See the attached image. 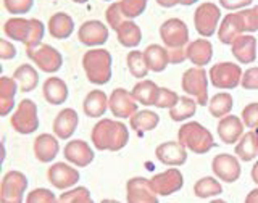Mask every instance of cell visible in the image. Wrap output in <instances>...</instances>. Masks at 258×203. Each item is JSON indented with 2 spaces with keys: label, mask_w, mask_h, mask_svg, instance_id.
<instances>
[{
  "label": "cell",
  "mask_w": 258,
  "mask_h": 203,
  "mask_svg": "<svg viewBox=\"0 0 258 203\" xmlns=\"http://www.w3.org/2000/svg\"><path fill=\"white\" fill-rule=\"evenodd\" d=\"M129 142V131L121 121L100 119L92 129V144L97 150L118 152Z\"/></svg>",
  "instance_id": "cell-1"
},
{
  "label": "cell",
  "mask_w": 258,
  "mask_h": 203,
  "mask_svg": "<svg viewBox=\"0 0 258 203\" xmlns=\"http://www.w3.org/2000/svg\"><path fill=\"white\" fill-rule=\"evenodd\" d=\"M4 32L13 40H18L26 45V48L36 47L42 42L44 37V23L36 18L24 20V18H10L4 24Z\"/></svg>",
  "instance_id": "cell-2"
},
{
  "label": "cell",
  "mask_w": 258,
  "mask_h": 203,
  "mask_svg": "<svg viewBox=\"0 0 258 203\" xmlns=\"http://www.w3.org/2000/svg\"><path fill=\"white\" fill-rule=\"evenodd\" d=\"M87 79L95 86H103L111 79V55L105 48H91L83 56Z\"/></svg>",
  "instance_id": "cell-3"
},
{
  "label": "cell",
  "mask_w": 258,
  "mask_h": 203,
  "mask_svg": "<svg viewBox=\"0 0 258 203\" xmlns=\"http://www.w3.org/2000/svg\"><path fill=\"white\" fill-rule=\"evenodd\" d=\"M177 141L197 155H204L215 147L212 132L197 121H190V123L181 126V129L177 131Z\"/></svg>",
  "instance_id": "cell-4"
},
{
  "label": "cell",
  "mask_w": 258,
  "mask_h": 203,
  "mask_svg": "<svg viewBox=\"0 0 258 203\" xmlns=\"http://www.w3.org/2000/svg\"><path fill=\"white\" fill-rule=\"evenodd\" d=\"M10 124L16 132L20 134H32L39 129V116H37V105L24 99L16 107L13 116L10 119Z\"/></svg>",
  "instance_id": "cell-5"
},
{
  "label": "cell",
  "mask_w": 258,
  "mask_h": 203,
  "mask_svg": "<svg viewBox=\"0 0 258 203\" xmlns=\"http://www.w3.org/2000/svg\"><path fill=\"white\" fill-rule=\"evenodd\" d=\"M160 37L163 40L166 50H179L189 44V29L179 18L166 20L160 28Z\"/></svg>",
  "instance_id": "cell-6"
},
{
  "label": "cell",
  "mask_w": 258,
  "mask_h": 203,
  "mask_svg": "<svg viewBox=\"0 0 258 203\" xmlns=\"http://www.w3.org/2000/svg\"><path fill=\"white\" fill-rule=\"evenodd\" d=\"M26 53L29 56V60L34 61V64L40 71L48 73V75L56 73L63 64L61 53L56 50V48H53L52 45L39 44L36 47L26 48Z\"/></svg>",
  "instance_id": "cell-7"
},
{
  "label": "cell",
  "mask_w": 258,
  "mask_h": 203,
  "mask_svg": "<svg viewBox=\"0 0 258 203\" xmlns=\"http://www.w3.org/2000/svg\"><path fill=\"white\" fill-rule=\"evenodd\" d=\"M182 91L205 107L208 102V79L204 68H189L182 75Z\"/></svg>",
  "instance_id": "cell-8"
},
{
  "label": "cell",
  "mask_w": 258,
  "mask_h": 203,
  "mask_svg": "<svg viewBox=\"0 0 258 203\" xmlns=\"http://www.w3.org/2000/svg\"><path fill=\"white\" fill-rule=\"evenodd\" d=\"M28 189V177L21 171H8L0 184V201L21 203Z\"/></svg>",
  "instance_id": "cell-9"
},
{
  "label": "cell",
  "mask_w": 258,
  "mask_h": 203,
  "mask_svg": "<svg viewBox=\"0 0 258 203\" xmlns=\"http://www.w3.org/2000/svg\"><path fill=\"white\" fill-rule=\"evenodd\" d=\"M242 75L244 73H242L239 64L223 61L212 66V70H210V81L218 89H234L240 84Z\"/></svg>",
  "instance_id": "cell-10"
},
{
  "label": "cell",
  "mask_w": 258,
  "mask_h": 203,
  "mask_svg": "<svg viewBox=\"0 0 258 203\" xmlns=\"http://www.w3.org/2000/svg\"><path fill=\"white\" fill-rule=\"evenodd\" d=\"M220 16H221V10L218 5L212 2L202 4L196 10V15H194V24H196L199 34L204 37L213 36L218 28V23H220Z\"/></svg>",
  "instance_id": "cell-11"
},
{
  "label": "cell",
  "mask_w": 258,
  "mask_h": 203,
  "mask_svg": "<svg viewBox=\"0 0 258 203\" xmlns=\"http://www.w3.org/2000/svg\"><path fill=\"white\" fill-rule=\"evenodd\" d=\"M150 184L158 195L168 197V195H173V193H176L177 190L182 189L184 177H182L179 169L169 168V169H166V171L153 176L150 179Z\"/></svg>",
  "instance_id": "cell-12"
},
{
  "label": "cell",
  "mask_w": 258,
  "mask_h": 203,
  "mask_svg": "<svg viewBox=\"0 0 258 203\" xmlns=\"http://www.w3.org/2000/svg\"><path fill=\"white\" fill-rule=\"evenodd\" d=\"M126 200L129 203H157L158 193L153 190L150 179L133 177L126 184Z\"/></svg>",
  "instance_id": "cell-13"
},
{
  "label": "cell",
  "mask_w": 258,
  "mask_h": 203,
  "mask_svg": "<svg viewBox=\"0 0 258 203\" xmlns=\"http://www.w3.org/2000/svg\"><path fill=\"white\" fill-rule=\"evenodd\" d=\"M137 103L139 102L134 99L133 92H127L126 89H115L108 99L110 111L121 119L131 118L136 111H139L137 110Z\"/></svg>",
  "instance_id": "cell-14"
},
{
  "label": "cell",
  "mask_w": 258,
  "mask_h": 203,
  "mask_svg": "<svg viewBox=\"0 0 258 203\" xmlns=\"http://www.w3.org/2000/svg\"><path fill=\"white\" fill-rule=\"evenodd\" d=\"M48 182H50L55 189L58 190H68L71 187H75L79 181V173L78 169H75L70 165L64 163H55L48 168L47 171Z\"/></svg>",
  "instance_id": "cell-15"
},
{
  "label": "cell",
  "mask_w": 258,
  "mask_h": 203,
  "mask_svg": "<svg viewBox=\"0 0 258 203\" xmlns=\"http://www.w3.org/2000/svg\"><path fill=\"white\" fill-rule=\"evenodd\" d=\"M78 39L87 47H99L108 40V28L99 20L86 21L78 31Z\"/></svg>",
  "instance_id": "cell-16"
},
{
  "label": "cell",
  "mask_w": 258,
  "mask_h": 203,
  "mask_svg": "<svg viewBox=\"0 0 258 203\" xmlns=\"http://www.w3.org/2000/svg\"><path fill=\"white\" fill-rule=\"evenodd\" d=\"M213 173L216 177H220L224 182H236L240 177V165L236 157L229 153H220L213 158Z\"/></svg>",
  "instance_id": "cell-17"
},
{
  "label": "cell",
  "mask_w": 258,
  "mask_h": 203,
  "mask_svg": "<svg viewBox=\"0 0 258 203\" xmlns=\"http://www.w3.org/2000/svg\"><path fill=\"white\" fill-rule=\"evenodd\" d=\"M64 160L70 161L71 165H75L78 168H84L87 165H91L95 155L94 150L91 149V145L84 141H71L64 145L63 150Z\"/></svg>",
  "instance_id": "cell-18"
},
{
  "label": "cell",
  "mask_w": 258,
  "mask_h": 203,
  "mask_svg": "<svg viewBox=\"0 0 258 203\" xmlns=\"http://www.w3.org/2000/svg\"><path fill=\"white\" fill-rule=\"evenodd\" d=\"M155 155L160 163L168 166H182L187 161V149L177 141V142H165L160 144Z\"/></svg>",
  "instance_id": "cell-19"
},
{
  "label": "cell",
  "mask_w": 258,
  "mask_h": 203,
  "mask_svg": "<svg viewBox=\"0 0 258 203\" xmlns=\"http://www.w3.org/2000/svg\"><path fill=\"white\" fill-rule=\"evenodd\" d=\"M244 121L240 118L234 116V115H228L220 119V124H218V136L220 139L228 144L232 145L239 142V139L244 136Z\"/></svg>",
  "instance_id": "cell-20"
},
{
  "label": "cell",
  "mask_w": 258,
  "mask_h": 203,
  "mask_svg": "<svg viewBox=\"0 0 258 203\" xmlns=\"http://www.w3.org/2000/svg\"><path fill=\"white\" fill-rule=\"evenodd\" d=\"M79 124V116L73 108H64L56 115L53 121V134L58 139H70L75 134L76 127Z\"/></svg>",
  "instance_id": "cell-21"
},
{
  "label": "cell",
  "mask_w": 258,
  "mask_h": 203,
  "mask_svg": "<svg viewBox=\"0 0 258 203\" xmlns=\"http://www.w3.org/2000/svg\"><path fill=\"white\" fill-rule=\"evenodd\" d=\"M231 52L239 63H253L256 58V39L253 36H239L231 44Z\"/></svg>",
  "instance_id": "cell-22"
},
{
  "label": "cell",
  "mask_w": 258,
  "mask_h": 203,
  "mask_svg": "<svg viewBox=\"0 0 258 203\" xmlns=\"http://www.w3.org/2000/svg\"><path fill=\"white\" fill-rule=\"evenodd\" d=\"M242 34H244V26H242L239 12L226 15L221 26H220V31H218V39H220V42L226 44V45H231L234 40Z\"/></svg>",
  "instance_id": "cell-23"
},
{
  "label": "cell",
  "mask_w": 258,
  "mask_h": 203,
  "mask_svg": "<svg viewBox=\"0 0 258 203\" xmlns=\"http://www.w3.org/2000/svg\"><path fill=\"white\" fill-rule=\"evenodd\" d=\"M60 145L52 134H40L34 141V155L40 163H50L58 155Z\"/></svg>",
  "instance_id": "cell-24"
},
{
  "label": "cell",
  "mask_w": 258,
  "mask_h": 203,
  "mask_svg": "<svg viewBox=\"0 0 258 203\" xmlns=\"http://www.w3.org/2000/svg\"><path fill=\"white\" fill-rule=\"evenodd\" d=\"M213 56V45L207 39H197L187 45V60L196 66H205Z\"/></svg>",
  "instance_id": "cell-25"
},
{
  "label": "cell",
  "mask_w": 258,
  "mask_h": 203,
  "mask_svg": "<svg viewBox=\"0 0 258 203\" xmlns=\"http://www.w3.org/2000/svg\"><path fill=\"white\" fill-rule=\"evenodd\" d=\"M83 108H84V113L89 118H100L105 115V111L110 108L108 107V97L105 95V92L99 91V89L91 91L86 95Z\"/></svg>",
  "instance_id": "cell-26"
},
{
  "label": "cell",
  "mask_w": 258,
  "mask_h": 203,
  "mask_svg": "<svg viewBox=\"0 0 258 203\" xmlns=\"http://www.w3.org/2000/svg\"><path fill=\"white\" fill-rule=\"evenodd\" d=\"M75 31V21L68 13H55L48 20V32L55 39H68Z\"/></svg>",
  "instance_id": "cell-27"
},
{
  "label": "cell",
  "mask_w": 258,
  "mask_h": 203,
  "mask_svg": "<svg viewBox=\"0 0 258 203\" xmlns=\"http://www.w3.org/2000/svg\"><path fill=\"white\" fill-rule=\"evenodd\" d=\"M44 97L50 105H61L68 99V86L60 78H48L44 83Z\"/></svg>",
  "instance_id": "cell-28"
},
{
  "label": "cell",
  "mask_w": 258,
  "mask_h": 203,
  "mask_svg": "<svg viewBox=\"0 0 258 203\" xmlns=\"http://www.w3.org/2000/svg\"><path fill=\"white\" fill-rule=\"evenodd\" d=\"M18 83L13 78H0V115L7 116L15 107V95L18 91Z\"/></svg>",
  "instance_id": "cell-29"
},
{
  "label": "cell",
  "mask_w": 258,
  "mask_h": 203,
  "mask_svg": "<svg viewBox=\"0 0 258 203\" xmlns=\"http://www.w3.org/2000/svg\"><path fill=\"white\" fill-rule=\"evenodd\" d=\"M116 36H118V42L127 47V48H134L141 44L142 40V31L137 24L131 20H126L119 24V28L116 29Z\"/></svg>",
  "instance_id": "cell-30"
},
{
  "label": "cell",
  "mask_w": 258,
  "mask_h": 203,
  "mask_svg": "<svg viewBox=\"0 0 258 203\" xmlns=\"http://www.w3.org/2000/svg\"><path fill=\"white\" fill-rule=\"evenodd\" d=\"M160 123V116L155 111L152 110H142V111H136L134 115L129 118V126H131L133 131L144 134L147 131L155 129Z\"/></svg>",
  "instance_id": "cell-31"
},
{
  "label": "cell",
  "mask_w": 258,
  "mask_h": 203,
  "mask_svg": "<svg viewBox=\"0 0 258 203\" xmlns=\"http://www.w3.org/2000/svg\"><path fill=\"white\" fill-rule=\"evenodd\" d=\"M144 55H145V60H147L150 71L161 73L166 70L168 63H169L166 47H161L158 44H152L144 50Z\"/></svg>",
  "instance_id": "cell-32"
},
{
  "label": "cell",
  "mask_w": 258,
  "mask_h": 203,
  "mask_svg": "<svg viewBox=\"0 0 258 203\" xmlns=\"http://www.w3.org/2000/svg\"><path fill=\"white\" fill-rule=\"evenodd\" d=\"M13 79L18 83V87L21 92H32L39 84V75L36 68H32L31 64H21L15 70Z\"/></svg>",
  "instance_id": "cell-33"
},
{
  "label": "cell",
  "mask_w": 258,
  "mask_h": 203,
  "mask_svg": "<svg viewBox=\"0 0 258 203\" xmlns=\"http://www.w3.org/2000/svg\"><path fill=\"white\" fill-rule=\"evenodd\" d=\"M236 155L242 161H252L258 155V136L256 132L250 131L239 139L236 145Z\"/></svg>",
  "instance_id": "cell-34"
},
{
  "label": "cell",
  "mask_w": 258,
  "mask_h": 203,
  "mask_svg": "<svg viewBox=\"0 0 258 203\" xmlns=\"http://www.w3.org/2000/svg\"><path fill=\"white\" fill-rule=\"evenodd\" d=\"M158 86L153 83V81H141V83H137L133 89V95L134 99L145 105V107H150V105H155V100H157V94H158Z\"/></svg>",
  "instance_id": "cell-35"
},
{
  "label": "cell",
  "mask_w": 258,
  "mask_h": 203,
  "mask_svg": "<svg viewBox=\"0 0 258 203\" xmlns=\"http://www.w3.org/2000/svg\"><path fill=\"white\" fill-rule=\"evenodd\" d=\"M197 100L190 99V97H179V100L173 108H169V116L173 121H184L196 115L197 111Z\"/></svg>",
  "instance_id": "cell-36"
},
{
  "label": "cell",
  "mask_w": 258,
  "mask_h": 203,
  "mask_svg": "<svg viewBox=\"0 0 258 203\" xmlns=\"http://www.w3.org/2000/svg\"><path fill=\"white\" fill-rule=\"evenodd\" d=\"M232 97L231 94H226V92H221V94H216L212 100L208 103V110L212 113V116L215 118H224L229 115V111L232 110Z\"/></svg>",
  "instance_id": "cell-37"
},
{
  "label": "cell",
  "mask_w": 258,
  "mask_h": 203,
  "mask_svg": "<svg viewBox=\"0 0 258 203\" xmlns=\"http://www.w3.org/2000/svg\"><path fill=\"white\" fill-rule=\"evenodd\" d=\"M126 63H127V68H129V73L137 78V79H142L149 75V64H147V60H145V55L139 50H133L129 52L127 56H126Z\"/></svg>",
  "instance_id": "cell-38"
},
{
  "label": "cell",
  "mask_w": 258,
  "mask_h": 203,
  "mask_svg": "<svg viewBox=\"0 0 258 203\" xmlns=\"http://www.w3.org/2000/svg\"><path fill=\"white\" fill-rule=\"evenodd\" d=\"M223 192L221 184L218 182L215 177H202L196 182L194 185V193L196 197L199 198H210V197H215V195H220Z\"/></svg>",
  "instance_id": "cell-39"
},
{
  "label": "cell",
  "mask_w": 258,
  "mask_h": 203,
  "mask_svg": "<svg viewBox=\"0 0 258 203\" xmlns=\"http://www.w3.org/2000/svg\"><path fill=\"white\" fill-rule=\"evenodd\" d=\"M58 201L61 203H91L92 197H91V192H89L86 187H75L71 190L63 192L61 195L58 197Z\"/></svg>",
  "instance_id": "cell-40"
},
{
  "label": "cell",
  "mask_w": 258,
  "mask_h": 203,
  "mask_svg": "<svg viewBox=\"0 0 258 203\" xmlns=\"http://www.w3.org/2000/svg\"><path fill=\"white\" fill-rule=\"evenodd\" d=\"M147 2L149 0H121V8H123V13L126 15V18L133 20L145 12Z\"/></svg>",
  "instance_id": "cell-41"
},
{
  "label": "cell",
  "mask_w": 258,
  "mask_h": 203,
  "mask_svg": "<svg viewBox=\"0 0 258 203\" xmlns=\"http://www.w3.org/2000/svg\"><path fill=\"white\" fill-rule=\"evenodd\" d=\"M244 32H255L258 31V5L253 8H247V10L239 12Z\"/></svg>",
  "instance_id": "cell-42"
},
{
  "label": "cell",
  "mask_w": 258,
  "mask_h": 203,
  "mask_svg": "<svg viewBox=\"0 0 258 203\" xmlns=\"http://www.w3.org/2000/svg\"><path fill=\"white\" fill-rule=\"evenodd\" d=\"M105 16H107V23L110 24L111 29H118L119 24L126 21V15L123 13V8H121V2H116V4H111L108 8H107V13H105Z\"/></svg>",
  "instance_id": "cell-43"
},
{
  "label": "cell",
  "mask_w": 258,
  "mask_h": 203,
  "mask_svg": "<svg viewBox=\"0 0 258 203\" xmlns=\"http://www.w3.org/2000/svg\"><path fill=\"white\" fill-rule=\"evenodd\" d=\"M179 100V95L174 91H169L166 87H160L155 100V107L158 108H173L174 105Z\"/></svg>",
  "instance_id": "cell-44"
},
{
  "label": "cell",
  "mask_w": 258,
  "mask_h": 203,
  "mask_svg": "<svg viewBox=\"0 0 258 203\" xmlns=\"http://www.w3.org/2000/svg\"><path fill=\"white\" fill-rule=\"evenodd\" d=\"M5 10L12 15H24L28 13L32 5H34V0H4Z\"/></svg>",
  "instance_id": "cell-45"
},
{
  "label": "cell",
  "mask_w": 258,
  "mask_h": 203,
  "mask_svg": "<svg viewBox=\"0 0 258 203\" xmlns=\"http://www.w3.org/2000/svg\"><path fill=\"white\" fill-rule=\"evenodd\" d=\"M58 198H56L53 195V192L48 189H36L29 192V195L26 197L28 203H53Z\"/></svg>",
  "instance_id": "cell-46"
},
{
  "label": "cell",
  "mask_w": 258,
  "mask_h": 203,
  "mask_svg": "<svg viewBox=\"0 0 258 203\" xmlns=\"http://www.w3.org/2000/svg\"><path fill=\"white\" fill-rule=\"evenodd\" d=\"M242 121L250 129L258 127V103H250L242 110Z\"/></svg>",
  "instance_id": "cell-47"
},
{
  "label": "cell",
  "mask_w": 258,
  "mask_h": 203,
  "mask_svg": "<svg viewBox=\"0 0 258 203\" xmlns=\"http://www.w3.org/2000/svg\"><path fill=\"white\" fill-rule=\"evenodd\" d=\"M240 84L244 89H247V91H256L258 89V66L247 70L244 75H242Z\"/></svg>",
  "instance_id": "cell-48"
},
{
  "label": "cell",
  "mask_w": 258,
  "mask_h": 203,
  "mask_svg": "<svg viewBox=\"0 0 258 203\" xmlns=\"http://www.w3.org/2000/svg\"><path fill=\"white\" fill-rule=\"evenodd\" d=\"M15 56H16V47L5 39L0 40V58L12 60V58H15Z\"/></svg>",
  "instance_id": "cell-49"
},
{
  "label": "cell",
  "mask_w": 258,
  "mask_h": 203,
  "mask_svg": "<svg viewBox=\"0 0 258 203\" xmlns=\"http://www.w3.org/2000/svg\"><path fill=\"white\" fill-rule=\"evenodd\" d=\"M253 0H220V5L226 10H240L252 4Z\"/></svg>",
  "instance_id": "cell-50"
},
{
  "label": "cell",
  "mask_w": 258,
  "mask_h": 203,
  "mask_svg": "<svg viewBox=\"0 0 258 203\" xmlns=\"http://www.w3.org/2000/svg\"><path fill=\"white\" fill-rule=\"evenodd\" d=\"M157 4L163 8H173L177 4H181V0H157Z\"/></svg>",
  "instance_id": "cell-51"
},
{
  "label": "cell",
  "mask_w": 258,
  "mask_h": 203,
  "mask_svg": "<svg viewBox=\"0 0 258 203\" xmlns=\"http://www.w3.org/2000/svg\"><path fill=\"white\" fill-rule=\"evenodd\" d=\"M245 201L247 203H258V189L250 192L248 195H247V198H245Z\"/></svg>",
  "instance_id": "cell-52"
},
{
  "label": "cell",
  "mask_w": 258,
  "mask_h": 203,
  "mask_svg": "<svg viewBox=\"0 0 258 203\" xmlns=\"http://www.w3.org/2000/svg\"><path fill=\"white\" fill-rule=\"evenodd\" d=\"M252 179H253V182L258 185V163H255L253 168H252Z\"/></svg>",
  "instance_id": "cell-53"
},
{
  "label": "cell",
  "mask_w": 258,
  "mask_h": 203,
  "mask_svg": "<svg viewBox=\"0 0 258 203\" xmlns=\"http://www.w3.org/2000/svg\"><path fill=\"white\" fill-rule=\"evenodd\" d=\"M197 0H181V5H185V7H189V5H194Z\"/></svg>",
  "instance_id": "cell-54"
},
{
  "label": "cell",
  "mask_w": 258,
  "mask_h": 203,
  "mask_svg": "<svg viewBox=\"0 0 258 203\" xmlns=\"http://www.w3.org/2000/svg\"><path fill=\"white\" fill-rule=\"evenodd\" d=\"M73 2H75V4H86L87 0H73Z\"/></svg>",
  "instance_id": "cell-55"
},
{
  "label": "cell",
  "mask_w": 258,
  "mask_h": 203,
  "mask_svg": "<svg viewBox=\"0 0 258 203\" xmlns=\"http://www.w3.org/2000/svg\"><path fill=\"white\" fill-rule=\"evenodd\" d=\"M255 132H256V136H258V127H256V131H255Z\"/></svg>",
  "instance_id": "cell-56"
},
{
  "label": "cell",
  "mask_w": 258,
  "mask_h": 203,
  "mask_svg": "<svg viewBox=\"0 0 258 203\" xmlns=\"http://www.w3.org/2000/svg\"><path fill=\"white\" fill-rule=\"evenodd\" d=\"M105 2H110V0H105Z\"/></svg>",
  "instance_id": "cell-57"
}]
</instances>
